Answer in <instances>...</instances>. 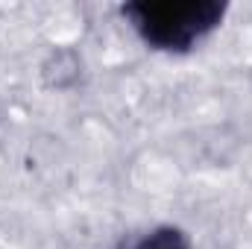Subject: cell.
I'll list each match as a JSON object with an SVG mask.
<instances>
[{"instance_id":"cell-2","label":"cell","mask_w":252,"mask_h":249,"mask_svg":"<svg viewBox=\"0 0 252 249\" xmlns=\"http://www.w3.org/2000/svg\"><path fill=\"white\" fill-rule=\"evenodd\" d=\"M135 249H190V241L188 235L182 229H176V226H158V229L147 232L135 244Z\"/></svg>"},{"instance_id":"cell-1","label":"cell","mask_w":252,"mask_h":249,"mask_svg":"<svg viewBox=\"0 0 252 249\" xmlns=\"http://www.w3.org/2000/svg\"><path fill=\"white\" fill-rule=\"evenodd\" d=\"M223 0H129L121 15L144 44L161 53H188L226 18Z\"/></svg>"}]
</instances>
